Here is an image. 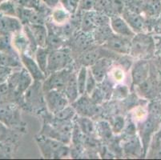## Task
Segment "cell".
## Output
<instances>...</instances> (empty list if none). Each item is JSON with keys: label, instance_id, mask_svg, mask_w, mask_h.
Returning a JSON list of instances; mask_svg holds the SVG:
<instances>
[{"label": "cell", "instance_id": "6da1fadb", "mask_svg": "<svg viewBox=\"0 0 161 160\" xmlns=\"http://www.w3.org/2000/svg\"><path fill=\"white\" fill-rule=\"evenodd\" d=\"M130 56L138 59H151L156 55L154 36L148 33H137L131 39Z\"/></svg>", "mask_w": 161, "mask_h": 160}, {"label": "cell", "instance_id": "7a4b0ae2", "mask_svg": "<svg viewBox=\"0 0 161 160\" xmlns=\"http://www.w3.org/2000/svg\"><path fill=\"white\" fill-rule=\"evenodd\" d=\"M37 143L41 152L46 158H64L70 154L69 147L56 139L40 135L37 138Z\"/></svg>", "mask_w": 161, "mask_h": 160}, {"label": "cell", "instance_id": "3957f363", "mask_svg": "<svg viewBox=\"0 0 161 160\" xmlns=\"http://www.w3.org/2000/svg\"><path fill=\"white\" fill-rule=\"evenodd\" d=\"M72 63L73 56L70 49L67 47L50 51L47 64L48 74L68 68L71 67Z\"/></svg>", "mask_w": 161, "mask_h": 160}, {"label": "cell", "instance_id": "277c9868", "mask_svg": "<svg viewBox=\"0 0 161 160\" xmlns=\"http://www.w3.org/2000/svg\"><path fill=\"white\" fill-rule=\"evenodd\" d=\"M92 32H86L82 30H76L70 39L66 41V46L70 49L71 55H78L95 45ZM73 56V55H72Z\"/></svg>", "mask_w": 161, "mask_h": 160}, {"label": "cell", "instance_id": "5b68a950", "mask_svg": "<svg viewBox=\"0 0 161 160\" xmlns=\"http://www.w3.org/2000/svg\"><path fill=\"white\" fill-rule=\"evenodd\" d=\"M32 83L33 79L25 67L20 68L19 71L11 73L7 80L10 90L14 94L15 98H19L24 95L25 91Z\"/></svg>", "mask_w": 161, "mask_h": 160}, {"label": "cell", "instance_id": "8992f818", "mask_svg": "<svg viewBox=\"0 0 161 160\" xmlns=\"http://www.w3.org/2000/svg\"><path fill=\"white\" fill-rule=\"evenodd\" d=\"M139 124H140L139 130H140V140L143 146V155H146L149 146H150V142L152 139V136L156 134V132L158 131L159 128H160L161 120L147 115V119Z\"/></svg>", "mask_w": 161, "mask_h": 160}, {"label": "cell", "instance_id": "52a82bcc", "mask_svg": "<svg viewBox=\"0 0 161 160\" xmlns=\"http://www.w3.org/2000/svg\"><path fill=\"white\" fill-rule=\"evenodd\" d=\"M110 24V16L101 11H84L82 19L80 30L86 32H93L97 27Z\"/></svg>", "mask_w": 161, "mask_h": 160}, {"label": "cell", "instance_id": "ba28073f", "mask_svg": "<svg viewBox=\"0 0 161 160\" xmlns=\"http://www.w3.org/2000/svg\"><path fill=\"white\" fill-rule=\"evenodd\" d=\"M72 71V68L70 67L64 70L55 71V72H52L48 74L43 83V92L45 93L51 90H58L64 91L67 80Z\"/></svg>", "mask_w": 161, "mask_h": 160}, {"label": "cell", "instance_id": "9c48e42d", "mask_svg": "<svg viewBox=\"0 0 161 160\" xmlns=\"http://www.w3.org/2000/svg\"><path fill=\"white\" fill-rule=\"evenodd\" d=\"M42 82L34 81L24 93L25 104L34 110L40 109L46 106Z\"/></svg>", "mask_w": 161, "mask_h": 160}, {"label": "cell", "instance_id": "30bf717a", "mask_svg": "<svg viewBox=\"0 0 161 160\" xmlns=\"http://www.w3.org/2000/svg\"><path fill=\"white\" fill-rule=\"evenodd\" d=\"M46 108L52 114L61 111L69 105V100L63 91L51 90L44 93Z\"/></svg>", "mask_w": 161, "mask_h": 160}, {"label": "cell", "instance_id": "8fae6325", "mask_svg": "<svg viewBox=\"0 0 161 160\" xmlns=\"http://www.w3.org/2000/svg\"><path fill=\"white\" fill-rule=\"evenodd\" d=\"M121 16L126 20V22L128 23V25L131 26V28L136 34L148 33L152 30L149 21L146 19L142 14L124 9Z\"/></svg>", "mask_w": 161, "mask_h": 160}, {"label": "cell", "instance_id": "7c38bea8", "mask_svg": "<svg viewBox=\"0 0 161 160\" xmlns=\"http://www.w3.org/2000/svg\"><path fill=\"white\" fill-rule=\"evenodd\" d=\"M151 71V62L149 59H139L131 66V86H138L148 78Z\"/></svg>", "mask_w": 161, "mask_h": 160}, {"label": "cell", "instance_id": "4fadbf2b", "mask_svg": "<svg viewBox=\"0 0 161 160\" xmlns=\"http://www.w3.org/2000/svg\"><path fill=\"white\" fill-rule=\"evenodd\" d=\"M131 38L114 34L103 45L104 47L118 55H129L131 51Z\"/></svg>", "mask_w": 161, "mask_h": 160}, {"label": "cell", "instance_id": "5bb4252c", "mask_svg": "<svg viewBox=\"0 0 161 160\" xmlns=\"http://www.w3.org/2000/svg\"><path fill=\"white\" fill-rule=\"evenodd\" d=\"M88 96L89 95L84 94L71 103L76 113L80 114V116L92 117L98 114L99 108L97 107V104L92 102Z\"/></svg>", "mask_w": 161, "mask_h": 160}, {"label": "cell", "instance_id": "9a60e30c", "mask_svg": "<svg viewBox=\"0 0 161 160\" xmlns=\"http://www.w3.org/2000/svg\"><path fill=\"white\" fill-rule=\"evenodd\" d=\"M125 9L124 0H99L96 11L105 13L112 17L121 15Z\"/></svg>", "mask_w": 161, "mask_h": 160}, {"label": "cell", "instance_id": "2e32d148", "mask_svg": "<svg viewBox=\"0 0 161 160\" xmlns=\"http://www.w3.org/2000/svg\"><path fill=\"white\" fill-rule=\"evenodd\" d=\"M114 61L115 60L113 58L103 57L89 67L98 83H102L106 79L110 70L113 66Z\"/></svg>", "mask_w": 161, "mask_h": 160}, {"label": "cell", "instance_id": "e0dca14e", "mask_svg": "<svg viewBox=\"0 0 161 160\" xmlns=\"http://www.w3.org/2000/svg\"><path fill=\"white\" fill-rule=\"evenodd\" d=\"M21 62L24 67L27 69L29 74L31 75L34 81L43 82L46 79L47 76L42 71L40 67L38 65L37 62L32 56L28 54H20Z\"/></svg>", "mask_w": 161, "mask_h": 160}, {"label": "cell", "instance_id": "ac0fdd59", "mask_svg": "<svg viewBox=\"0 0 161 160\" xmlns=\"http://www.w3.org/2000/svg\"><path fill=\"white\" fill-rule=\"evenodd\" d=\"M110 26L116 35H123L132 39L136 33L131 26L121 15H115L110 17Z\"/></svg>", "mask_w": 161, "mask_h": 160}, {"label": "cell", "instance_id": "d6986e66", "mask_svg": "<svg viewBox=\"0 0 161 160\" xmlns=\"http://www.w3.org/2000/svg\"><path fill=\"white\" fill-rule=\"evenodd\" d=\"M23 29V23L19 18L0 14V33L14 34Z\"/></svg>", "mask_w": 161, "mask_h": 160}, {"label": "cell", "instance_id": "ffe728a7", "mask_svg": "<svg viewBox=\"0 0 161 160\" xmlns=\"http://www.w3.org/2000/svg\"><path fill=\"white\" fill-rule=\"evenodd\" d=\"M12 45L14 49L19 54H29L31 53V42L27 38V35L23 30L16 32L13 34L12 36Z\"/></svg>", "mask_w": 161, "mask_h": 160}, {"label": "cell", "instance_id": "44dd1931", "mask_svg": "<svg viewBox=\"0 0 161 160\" xmlns=\"http://www.w3.org/2000/svg\"><path fill=\"white\" fill-rule=\"evenodd\" d=\"M23 63L18 52H7L0 51V67L10 68H22Z\"/></svg>", "mask_w": 161, "mask_h": 160}, {"label": "cell", "instance_id": "7402d4cb", "mask_svg": "<svg viewBox=\"0 0 161 160\" xmlns=\"http://www.w3.org/2000/svg\"><path fill=\"white\" fill-rule=\"evenodd\" d=\"M124 152L130 156H139L143 153V146L140 138L136 135L128 137L123 146Z\"/></svg>", "mask_w": 161, "mask_h": 160}, {"label": "cell", "instance_id": "603a6c76", "mask_svg": "<svg viewBox=\"0 0 161 160\" xmlns=\"http://www.w3.org/2000/svg\"><path fill=\"white\" fill-rule=\"evenodd\" d=\"M63 92L65 94L71 104L80 97V95L79 92L78 84H77V74L74 70L71 72Z\"/></svg>", "mask_w": 161, "mask_h": 160}, {"label": "cell", "instance_id": "cb8c5ba5", "mask_svg": "<svg viewBox=\"0 0 161 160\" xmlns=\"http://www.w3.org/2000/svg\"><path fill=\"white\" fill-rule=\"evenodd\" d=\"M17 119V111L14 105L10 103L0 104V122L6 126H10L16 122Z\"/></svg>", "mask_w": 161, "mask_h": 160}, {"label": "cell", "instance_id": "d4e9b609", "mask_svg": "<svg viewBox=\"0 0 161 160\" xmlns=\"http://www.w3.org/2000/svg\"><path fill=\"white\" fill-rule=\"evenodd\" d=\"M33 35L34 39L39 47H46L47 39L48 30L44 24L28 25Z\"/></svg>", "mask_w": 161, "mask_h": 160}, {"label": "cell", "instance_id": "484cf974", "mask_svg": "<svg viewBox=\"0 0 161 160\" xmlns=\"http://www.w3.org/2000/svg\"><path fill=\"white\" fill-rule=\"evenodd\" d=\"M115 33L111 28L110 24L99 26L92 32L95 42H96V45H99V46L103 45Z\"/></svg>", "mask_w": 161, "mask_h": 160}, {"label": "cell", "instance_id": "4316f807", "mask_svg": "<svg viewBox=\"0 0 161 160\" xmlns=\"http://www.w3.org/2000/svg\"><path fill=\"white\" fill-rule=\"evenodd\" d=\"M71 14L67 10H65L61 5H58V7L52 9L50 19L52 23L58 26H61L68 23L71 19Z\"/></svg>", "mask_w": 161, "mask_h": 160}, {"label": "cell", "instance_id": "83f0119b", "mask_svg": "<svg viewBox=\"0 0 161 160\" xmlns=\"http://www.w3.org/2000/svg\"><path fill=\"white\" fill-rule=\"evenodd\" d=\"M48 30V29H47ZM66 41L62 36L51 30H48L47 39L46 42V48L49 51L60 49L66 46Z\"/></svg>", "mask_w": 161, "mask_h": 160}, {"label": "cell", "instance_id": "f1b7e54d", "mask_svg": "<svg viewBox=\"0 0 161 160\" xmlns=\"http://www.w3.org/2000/svg\"><path fill=\"white\" fill-rule=\"evenodd\" d=\"M50 51L46 47H38L35 53V59L37 62L38 65L40 67L43 73L48 75L47 64H48V55Z\"/></svg>", "mask_w": 161, "mask_h": 160}, {"label": "cell", "instance_id": "f546056e", "mask_svg": "<svg viewBox=\"0 0 161 160\" xmlns=\"http://www.w3.org/2000/svg\"><path fill=\"white\" fill-rule=\"evenodd\" d=\"M19 6L12 0H4L0 3V14L18 18Z\"/></svg>", "mask_w": 161, "mask_h": 160}, {"label": "cell", "instance_id": "4dcf8cb0", "mask_svg": "<svg viewBox=\"0 0 161 160\" xmlns=\"http://www.w3.org/2000/svg\"><path fill=\"white\" fill-rule=\"evenodd\" d=\"M108 76L115 83V84L122 83L125 79V70L119 65L116 67L112 66Z\"/></svg>", "mask_w": 161, "mask_h": 160}, {"label": "cell", "instance_id": "1f68e13d", "mask_svg": "<svg viewBox=\"0 0 161 160\" xmlns=\"http://www.w3.org/2000/svg\"><path fill=\"white\" fill-rule=\"evenodd\" d=\"M76 114L75 110L74 109L72 106H67L65 108L61 111H58L57 113L53 114V117L58 120H63V121H70L75 117Z\"/></svg>", "mask_w": 161, "mask_h": 160}, {"label": "cell", "instance_id": "d6a6232c", "mask_svg": "<svg viewBox=\"0 0 161 160\" xmlns=\"http://www.w3.org/2000/svg\"><path fill=\"white\" fill-rule=\"evenodd\" d=\"M87 68L88 67L82 66L77 74V84H78L79 92L80 95L85 94L86 91V82H87Z\"/></svg>", "mask_w": 161, "mask_h": 160}, {"label": "cell", "instance_id": "836d02e7", "mask_svg": "<svg viewBox=\"0 0 161 160\" xmlns=\"http://www.w3.org/2000/svg\"><path fill=\"white\" fill-rule=\"evenodd\" d=\"M77 123L81 131L85 135H92L94 132V125L89 117H79L77 118Z\"/></svg>", "mask_w": 161, "mask_h": 160}, {"label": "cell", "instance_id": "e575fe53", "mask_svg": "<svg viewBox=\"0 0 161 160\" xmlns=\"http://www.w3.org/2000/svg\"><path fill=\"white\" fill-rule=\"evenodd\" d=\"M147 111L148 115L161 120V101L156 99L152 100V102L147 106Z\"/></svg>", "mask_w": 161, "mask_h": 160}, {"label": "cell", "instance_id": "d590c367", "mask_svg": "<svg viewBox=\"0 0 161 160\" xmlns=\"http://www.w3.org/2000/svg\"><path fill=\"white\" fill-rule=\"evenodd\" d=\"M98 83L96 80L95 77L92 74L90 68H87V82H86V95L90 96L92 93L94 91V90L97 86Z\"/></svg>", "mask_w": 161, "mask_h": 160}, {"label": "cell", "instance_id": "8d00e7d4", "mask_svg": "<svg viewBox=\"0 0 161 160\" xmlns=\"http://www.w3.org/2000/svg\"><path fill=\"white\" fill-rule=\"evenodd\" d=\"M60 5L71 14H75L79 9V0H59Z\"/></svg>", "mask_w": 161, "mask_h": 160}, {"label": "cell", "instance_id": "74e56055", "mask_svg": "<svg viewBox=\"0 0 161 160\" xmlns=\"http://www.w3.org/2000/svg\"><path fill=\"white\" fill-rule=\"evenodd\" d=\"M128 93H129V89L127 86L123 85L122 83H119L114 87L113 93H112V97L113 98H116V99H123L124 98L128 96Z\"/></svg>", "mask_w": 161, "mask_h": 160}, {"label": "cell", "instance_id": "f35d334b", "mask_svg": "<svg viewBox=\"0 0 161 160\" xmlns=\"http://www.w3.org/2000/svg\"><path fill=\"white\" fill-rule=\"evenodd\" d=\"M148 115V111L147 108L145 109L143 107H138V108H135L132 112V119H134L136 123H140L145 120Z\"/></svg>", "mask_w": 161, "mask_h": 160}, {"label": "cell", "instance_id": "ab89813d", "mask_svg": "<svg viewBox=\"0 0 161 160\" xmlns=\"http://www.w3.org/2000/svg\"><path fill=\"white\" fill-rule=\"evenodd\" d=\"M99 0H79V9L82 11L96 10Z\"/></svg>", "mask_w": 161, "mask_h": 160}, {"label": "cell", "instance_id": "60d3db41", "mask_svg": "<svg viewBox=\"0 0 161 160\" xmlns=\"http://www.w3.org/2000/svg\"><path fill=\"white\" fill-rule=\"evenodd\" d=\"M124 125H125V123H124V119L123 117H115L113 122H112V131L116 133V134L120 133L124 129Z\"/></svg>", "mask_w": 161, "mask_h": 160}, {"label": "cell", "instance_id": "b9f144b4", "mask_svg": "<svg viewBox=\"0 0 161 160\" xmlns=\"http://www.w3.org/2000/svg\"><path fill=\"white\" fill-rule=\"evenodd\" d=\"M13 72V68L10 67H0V84L7 82L10 75Z\"/></svg>", "mask_w": 161, "mask_h": 160}, {"label": "cell", "instance_id": "7bdbcfd3", "mask_svg": "<svg viewBox=\"0 0 161 160\" xmlns=\"http://www.w3.org/2000/svg\"><path fill=\"white\" fill-rule=\"evenodd\" d=\"M99 133L102 135L103 138L105 139H109L111 137V135H112V130H111V127H110L109 124L104 122H101L99 123Z\"/></svg>", "mask_w": 161, "mask_h": 160}, {"label": "cell", "instance_id": "ee69618b", "mask_svg": "<svg viewBox=\"0 0 161 160\" xmlns=\"http://www.w3.org/2000/svg\"><path fill=\"white\" fill-rule=\"evenodd\" d=\"M153 36L156 42V55H161V35H156Z\"/></svg>", "mask_w": 161, "mask_h": 160}, {"label": "cell", "instance_id": "f6af8a7d", "mask_svg": "<svg viewBox=\"0 0 161 160\" xmlns=\"http://www.w3.org/2000/svg\"><path fill=\"white\" fill-rule=\"evenodd\" d=\"M152 63L154 64L156 68L159 71V74H161V55H156L152 58Z\"/></svg>", "mask_w": 161, "mask_h": 160}, {"label": "cell", "instance_id": "bcb514c9", "mask_svg": "<svg viewBox=\"0 0 161 160\" xmlns=\"http://www.w3.org/2000/svg\"><path fill=\"white\" fill-rule=\"evenodd\" d=\"M41 2H43V3L46 4L47 7H49L50 8H55V7H58V5H60V3H59V0H40Z\"/></svg>", "mask_w": 161, "mask_h": 160}, {"label": "cell", "instance_id": "7dc6e473", "mask_svg": "<svg viewBox=\"0 0 161 160\" xmlns=\"http://www.w3.org/2000/svg\"><path fill=\"white\" fill-rule=\"evenodd\" d=\"M7 136V129L5 124L0 122V141H3Z\"/></svg>", "mask_w": 161, "mask_h": 160}, {"label": "cell", "instance_id": "c3c4849f", "mask_svg": "<svg viewBox=\"0 0 161 160\" xmlns=\"http://www.w3.org/2000/svg\"><path fill=\"white\" fill-rule=\"evenodd\" d=\"M3 1H4V0H0V3H2Z\"/></svg>", "mask_w": 161, "mask_h": 160}, {"label": "cell", "instance_id": "681fc988", "mask_svg": "<svg viewBox=\"0 0 161 160\" xmlns=\"http://www.w3.org/2000/svg\"></svg>", "mask_w": 161, "mask_h": 160}]
</instances>
